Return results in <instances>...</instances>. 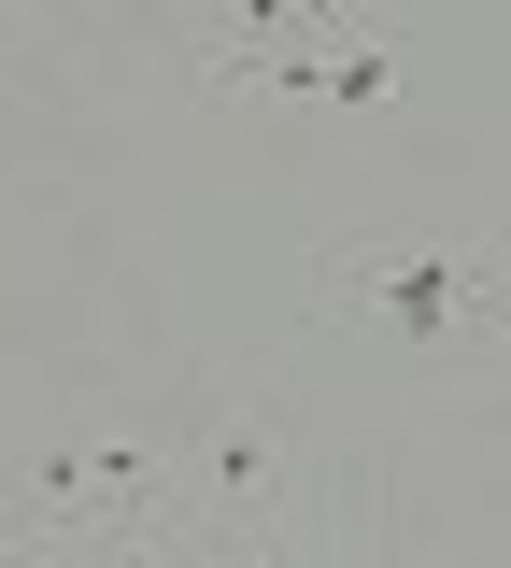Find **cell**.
<instances>
[{
    "label": "cell",
    "instance_id": "cell-1",
    "mask_svg": "<svg viewBox=\"0 0 511 568\" xmlns=\"http://www.w3.org/2000/svg\"><path fill=\"white\" fill-rule=\"evenodd\" d=\"M0 555L171 568V398H43L0 440Z\"/></svg>",
    "mask_w": 511,
    "mask_h": 568
},
{
    "label": "cell",
    "instance_id": "cell-2",
    "mask_svg": "<svg viewBox=\"0 0 511 568\" xmlns=\"http://www.w3.org/2000/svg\"><path fill=\"white\" fill-rule=\"evenodd\" d=\"M341 511L327 469L256 369H214L171 398V568H327Z\"/></svg>",
    "mask_w": 511,
    "mask_h": 568
},
{
    "label": "cell",
    "instance_id": "cell-3",
    "mask_svg": "<svg viewBox=\"0 0 511 568\" xmlns=\"http://www.w3.org/2000/svg\"><path fill=\"white\" fill-rule=\"evenodd\" d=\"M313 327H369L412 384L511 369V227H356L313 242Z\"/></svg>",
    "mask_w": 511,
    "mask_h": 568
},
{
    "label": "cell",
    "instance_id": "cell-4",
    "mask_svg": "<svg viewBox=\"0 0 511 568\" xmlns=\"http://www.w3.org/2000/svg\"><path fill=\"white\" fill-rule=\"evenodd\" d=\"M341 29H384V0H171L185 85L227 114H313Z\"/></svg>",
    "mask_w": 511,
    "mask_h": 568
},
{
    "label": "cell",
    "instance_id": "cell-5",
    "mask_svg": "<svg viewBox=\"0 0 511 568\" xmlns=\"http://www.w3.org/2000/svg\"><path fill=\"white\" fill-rule=\"evenodd\" d=\"M327 568H412V497H398V455H369L356 484H341V540Z\"/></svg>",
    "mask_w": 511,
    "mask_h": 568
}]
</instances>
